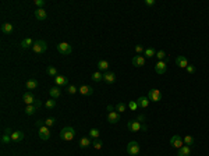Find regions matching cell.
Here are the masks:
<instances>
[{
  "label": "cell",
  "mask_w": 209,
  "mask_h": 156,
  "mask_svg": "<svg viewBox=\"0 0 209 156\" xmlns=\"http://www.w3.org/2000/svg\"><path fill=\"white\" fill-rule=\"evenodd\" d=\"M116 110H117V112H120V113L126 112V104L121 103V102H120V103H117V104H116Z\"/></svg>",
  "instance_id": "38"
},
{
  "label": "cell",
  "mask_w": 209,
  "mask_h": 156,
  "mask_svg": "<svg viewBox=\"0 0 209 156\" xmlns=\"http://www.w3.org/2000/svg\"><path fill=\"white\" fill-rule=\"evenodd\" d=\"M35 112H36V107H35L34 104H27V107H25V114L27 116H34Z\"/></svg>",
  "instance_id": "25"
},
{
  "label": "cell",
  "mask_w": 209,
  "mask_h": 156,
  "mask_svg": "<svg viewBox=\"0 0 209 156\" xmlns=\"http://www.w3.org/2000/svg\"><path fill=\"white\" fill-rule=\"evenodd\" d=\"M47 49V45L45 40H35L34 42V46H32V50H34L35 53H38V54H41V53L46 52Z\"/></svg>",
  "instance_id": "4"
},
{
  "label": "cell",
  "mask_w": 209,
  "mask_h": 156,
  "mask_svg": "<svg viewBox=\"0 0 209 156\" xmlns=\"http://www.w3.org/2000/svg\"><path fill=\"white\" fill-rule=\"evenodd\" d=\"M146 6H155V0H145Z\"/></svg>",
  "instance_id": "46"
},
{
  "label": "cell",
  "mask_w": 209,
  "mask_h": 156,
  "mask_svg": "<svg viewBox=\"0 0 209 156\" xmlns=\"http://www.w3.org/2000/svg\"><path fill=\"white\" fill-rule=\"evenodd\" d=\"M55 82L56 87H68V78L64 75H57L55 77Z\"/></svg>",
  "instance_id": "9"
},
{
  "label": "cell",
  "mask_w": 209,
  "mask_h": 156,
  "mask_svg": "<svg viewBox=\"0 0 209 156\" xmlns=\"http://www.w3.org/2000/svg\"><path fill=\"white\" fill-rule=\"evenodd\" d=\"M55 124H56V118H53V117H49V118L45 120V126L46 127H53Z\"/></svg>",
  "instance_id": "33"
},
{
  "label": "cell",
  "mask_w": 209,
  "mask_h": 156,
  "mask_svg": "<svg viewBox=\"0 0 209 156\" xmlns=\"http://www.w3.org/2000/svg\"><path fill=\"white\" fill-rule=\"evenodd\" d=\"M99 135H100V132H99L98 128H91V130H89V137H91V138L98 139Z\"/></svg>",
  "instance_id": "31"
},
{
  "label": "cell",
  "mask_w": 209,
  "mask_h": 156,
  "mask_svg": "<svg viewBox=\"0 0 209 156\" xmlns=\"http://www.w3.org/2000/svg\"><path fill=\"white\" fill-rule=\"evenodd\" d=\"M135 102H137V104H138V107H140V109H145V107H148V106H149L151 100L148 99V96H140V98H138Z\"/></svg>",
  "instance_id": "10"
},
{
  "label": "cell",
  "mask_w": 209,
  "mask_h": 156,
  "mask_svg": "<svg viewBox=\"0 0 209 156\" xmlns=\"http://www.w3.org/2000/svg\"><path fill=\"white\" fill-rule=\"evenodd\" d=\"M45 0H35V4L38 6V7H41V9H43V6H45Z\"/></svg>",
  "instance_id": "41"
},
{
  "label": "cell",
  "mask_w": 209,
  "mask_h": 156,
  "mask_svg": "<svg viewBox=\"0 0 209 156\" xmlns=\"http://www.w3.org/2000/svg\"><path fill=\"white\" fill-rule=\"evenodd\" d=\"M144 54H145V57H148V59H151V57L156 56V52H155L152 48H148L145 49V52H144Z\"/></svg>",
  "instance_id": "32"
},
{
  "label": "cell",
  "mask_w": 209,
  "mask_h": 156,
  "mask_svg": "<svg viewBox=\"0 0 209 156\" xmlns=\"http://www.w3.org/2000/svg\"><path fill=\"white\" fill-rule=\"evenodd\" d=\"M34 46V40L31 38H25V39H22V42H21V48L22 49H28V48H32Z\"/></svg>",
  "instance_id": "24"
},
{
  "label": "cell",
  "mask_w": 209,
  "mask_h": 156,
  "mask_svg": "<svg viewBox=\"0 0 209 156\" xmlns=\"http://www.w3.org/2000/svg\"><path fill=\"white\" fill-rule=\"evenodd\" d=\"M102 141L100 139H95V141H92V146L95 148V149H102Z\"/></svg>",
  "instance_id": "35"
},
{
  "label": "cell",
  "mask_w": 209,
  "mask_h": 156,
  "mask_svg": "<svg viewBox=\"0 0 209 156\" xmlns=\"http://www.w3.org/2000/svg\"><path fill=\"white\" fill-rule=\"evenodd\" d=\"M1 32L3 34H6V35H10L11 32H13V29H14V26H13V24H10V22H4V24H1Z\"/></svg>",
  "instance_id": "18"
},
{
  "label": "cell",
  "mask_w": 209,
  "mask_h": 156,
  "mask_svg": "<svg viewBox=\"0 0 209 156\" xmlns=\"http://www.w3.org/2000/svg\"><path fill=\"white\" fill-rule=\"evenodd\" d=\"M45 106H46V109H53V107L56 106V100H55V99H49V100H46Z\"/></svg>",
  "instance_id": "36"
},
{
  "label": "cell",
  "mask_w": 209,
  "mask_h": 156,
  "mask_svg": "<svg viewBox=\"0 0 209 156\" xmlns=\"http://www.w3.org/2000/svg\"><path fill=\"white\" fill-rule=\"evenodd\" d=\"M183 141L187 146H191V145H194V142H195V139H194L192 135H185V137L183 138Z\"/></svg>",
  "instance_id": "27"
},
{
  "label": "cell",
  "mask_w": 209,
  "mask_h": 156,
  "mask_svg": "<svg viewBox=\"0 0 209 156\" xmlns=\"http://www.w3.org/2000/svg\"><path fill=\"white\" fill-rule=\"evenodd\" d=\"M39 138L42 139V141H47V139L50 138V131H49V127L43 126L39 128Z\"/></svg>",
  "instance_id": "8"
},
{
  "label": "cell",
  "mask_w": 209,
  "mask_h": 156,
  "mask_svg": "<svg viewBox=\"0 0 209 156\" xmlns=\"http://www.w3.org/2000/svg\"><path fill=\"white\" fill-rule=\"evenodd\" d=\"M11 139H13V142H20V141L24 139V132H21V131H16V132L11 134Z\"/></svg>",
  "instance_id": "22"
},
{
  "label": "cell",
  "mask_w": 209,
  "mask_h": 156,
  "mask_svg": "<svg viewBox=\"0 0 209 156\" xmlns=\"http://www.w3.org/2000/svg\"><path fill=\"white\" fill-rule=\"evenodd\" d=\"M127 128L130 131H132V132H138V131L142 130V124L138 120H130L127 123Z\"/></svg>",
  "instance_id": "6"
},
{
  "label": "cell",
  "mask_w": 209,
  "mask_h": 156,
  "mask_svg": "<svg viewBox=\"0 0 209 156\" xmlns=\"http://www.w3.org/2000/svg\"><path fill=\"white\" fill-rule=\"evenodd\" d=\"M41 104H42V102H41V100H35L34 106H35V107H36V109H38V107H41Z\"/></svg>",
  "instance_id": "47"
},
{
  "label": "cell",
  "mask_w": 209,
  "mask_h": 156,
  "mask_svg": "<svg viewBox=\"0 0 209 156\" xmlns=\"http://www.w3.org/2000/svg\"><path fill=\"white\" fill-rule=\"evenodd\" d=\"M75 137V130L73 127H64L63 130L60 131V138L63 141H71Z\"/></svg>",
  "instance_id": "1"
},
{
  "label": "cell",
  "mask_w": 209,
  "mask_h": 156,
  "mask_svg": "<svg viewBox=\"0 0 209 156\" xmlns=\"http://www.w3.org/2000/svg\"><path fill=\"white\" fill-rule=\"evenodd\" d=\"M22 100H24L27 104H34L36 99H35V96L32 95L31 92H25V93L22 95Z\"/></svg>",
  "instance_id": "16"
},
{
  "label": "cell",
  "mask_w": 209,
  "mask_h": 156,
  "mask_svg": "<svg viewBox=\"0 0 209 156\" xmlns=\"http://www.w3.org/2000/svg\"><path fill=\"white\" fill-rule=\"evenodd\" d=\"M4 134H7V135H11V134H13V132H11V130H10V127L4 130Z\"/></svg>",
  "instance_id": "49"
},
{
  "label": "cell",
  "mask_w": 209,
  "mask_h": 156,
  "mask_svg": "<svg viewBox=\"0 0 209 156\" xmlns=\"http://www.w3.org/2000/svg\"><path fill=\"white\" fill-rule=\"evenodd\" d=\"M77 91H78V88H75L74 85H68V87H67V92L70 93V95H74Z\"/></svg>",
  "instance_id": "39"
},
{
  "label": "cell",
  "mask_w": 209,
  "mask_h": 156,
  "mask_svg": "<svg viewBox=\"0 0 209 156\" xmlns=\"http://www.w3.org/2000/svg\"><path fill=\"white\" fill-rule=\"evenodd\" d=\"M132 65H135V67H142V65L145 64V59H144V56H134L131 60Z\"/></svg>",
  "instance_id": "14"
},
{
  "label": "cell",
  "mask_w": 209,
  "mask_h": 156,
  "mask_svg": "<svg viewBox=\"0 0 209 156\" xmlns=\"http://www.w3.org/2000/svg\"><path fill=\"white\" fill-rule=\"evenodd\" d=\"M38 88V81L36 79H30V81H27V89H36Z\"/></svg>",
  "instance_id": "26"
},
{
  "label": "cell",
  "mask_w": 209,
  "mask_h": 156,
  "mask_svg": "<svg viewBox=\"0 0 209 156\" xmlns=\"http://www.w3.org/2000/svg\"><path fill=\"white\" fill-rule=\"evenodd\" d=\"M128 107L131 109V110H137V109H138V104H137L135 100H131V102L128 103Z\"/></svg>",
  "instance_id": "40"
},
{
  "label": "cell",
  "mask_w": 209,
  "mask_h": 156,
  "mask_svg": "<svg viewBox=\"0 0 209 156\" xmlns=\"http://www.w3.org/2000/svg\"><path fill=\"white\" fill-rule=\"evenodd\" d=\"M92 145V141H91L88 137H82L81 139H80V148H88V146H91Z\"/></svg>",
  "instance_id": "23"
},
{
  "label": "cell",
  "mask_w": 209,
  "mask_h": 156,
  "mask_svg": "<svg viewBox=\"0 0 209 156\" xmlns=\"http://www.w3.org/2000/svg\"><path fill=\"white\" fill-rule=\"evenodd\" d=\"M46 17H47V14L43 9H38L36 11H35V18H36L38 21H45Z\"/></svg>",
  "instance_id": "19"
},
{
  "label": "cell",
  "mask_w": 209,
  "mask_h": 156,
  "mask_svg": "<svg viewBox=\"0 0 209 156\" xmlns=\"http://www.w3.org/2000/svg\"><path fill=\"white\" fill-rule=\"evenodd\" d=\"M156 57L159 59V61H165V57H166L165 50H159V52H156Z\"/></svg>",
  "instance_id": "37"
},
{
  "label": "cell",
  "mask_w": 209,
  "mask_h": 156,
  "mask_svg": "<svg viewBox=\"0 0 209 156\" xmlns=\"http://www.w3.org/2000/svg\"><path fill=\"white\" fill-rule=\"evenodd\" d=\"M135 52L138 53V54H141V53L145 52V50H144V48H142L141 45H137V46H135Z\"/></svg>",
  "instance_id": "42"
},
{
  "label": "cell",
  "mask_w": 209,
  "mask_h": 156,
  "mask_svg": "<svg viewBox=\"0 0 209 156\" xmlns=\"http://www.w3.org/2000/svg\"><path fill=\"white\" fill-rule=\"evenodd\" d=\"M113 110H114V107H113L112 104H107V112L110 113V112H113Z\"/></svg>",
  "instance_id": "48"
},
{
  "label": "cell",
  "mask_w": 209,
  "mask_h": 156,
  "mask_svg": "<svg viewBox=\"0 0 209 156\" xmlns=\"http://www.w3.org/2000/svg\"><path fill=\"white\" fill-rule=\"evenodd\" d=\"M176 64L179 65L180 68H187V65H188L187 57H184V56H177V59H176Z\"/></svg>",
  "instance_id": "17"
},
{
  "label": "cell",
  "mask_w": 209,
  "mask_h": 156,
  "mask_svg": "<svg viewBox=\"0 0 209 156\" xmlns=\"http://www.w3.org/2000/svg\"><path fill=\"white\" fill-rule=\"evenodd\" d=\"M137 120H138L140 123H144V121H145V116H144V114H138Z\"/></svg>",
  "instance_id": "44"
},
{
  "label": "cell",
  "mask_w": 209,
  "mask_h": 156,
  "mask_svg": "<svg viewBox=\"0 0 209 156\" xmlns=\"http://www.w3.org/2000/svg\"><path fill=\"white\" fill-rule=\"evenodd\" d=\"M91 78H92V81H95V82H99V81H102L103 79V74L99 73V71H95Z\"/></svg>",
  "instance_id": "29"
},
{
  "label": "cell",
  "mask_w": 209,
  "mask_h": 156,
  "mask_svg": "<svg viewBox=\"0 0 209 156\" xmlns=\"http://www.w3.org/2000/svg\"><path fill=\"white\" fill-rule=\"evenodd\" d=\"M98 68H99V70H103V71L109 70V61H106V60H99V61H98Z\"/></svg>",
  "instance_id": "28"
},
{
  "label": "cell",
  "mask_w": 209,
  "mask_h": 156,
  "mask_svg": "<svg viewBox=\"0 0 209 156\" xmlns=\"http://www.w3.org/2000/svg\"><path fill=\"white\" fill-rule=\"evenodd\" d=\"M56 49H57V52H59L60 54H63V56L71 54V52H73V48H71V45L66 43V42H61V43H59L57 46H56Z\"/></svg>",
  "instance_id": "2"
},
{
  "label": "cell",
  "mask_w": 209,
  "mask_h": 156,
  "mask_svg": "<svg viewBox=\"0 0 209 156\" xmlns=\"http://www.w3.org/2000/svg\"><path fill=\"white\" fill-rule=\"evenodd\" d=\"M107 121L110 123V124H116V123L120 121V114L117 112H110L109 114H107Z\"/></svg>",
  "instance_id": "11"
},
{
  "label": "cell",
  "mask_w": 209,
  "mask_h": 156,
  "mask_svg": "<svg viewBox=\"0 0 209 156\" xmlns=\"http://www.w3.org/2000/svg\"><path fill=\"white\" fill-rule=\"evenodd\" d=\"M35 126L38 127V128H41V127H43V126H45V121H42V120H38V121L35 123Z\"/></svg>",
  "instance_id": "45"
},
{
  "label": "cell",
  "mask_w": 209,
  "mask_h": 156,
  "mask_svg": "<svg viewBox=\"0 0 209 156\" xmlns=\"http://www.w3.org/2000/svg\"><path fill=\"white\" fill-rule=\"evenodd\" d=\"M194 71H195V67H194V65H191V64H188V65H187V73L192 74Z\"/></svg>",
  "instance_id": "43"
},
{
  "label": "cell",
  "mask_w": 209,
  "mask_h": 156,
  "mask_svg": "<svg viewBox=\"0 0 209 156\" xmlns=\"http://www.w3.org/2000/svg\"><path fill=\"white\" fill-rule=\"evenodd\" d=\"M191 153V146H187V145H184L183 148H180L179 152H177V156H190Z\"/></svg>",
  "instance_id": "21"
},
{
  "label": "cell",
  "mask_w": 209,
  "mask_h": 156,
  "mask_svg": "<svg viewBox=\"0 0 209 156\" xmlns=\"http://www.w3.org/2000/svg\"><path fill=\"white\" fill-rule=\"evenodd\" d=\"M103 81L106 84H113L116 81V74L112 73V71H106L103 74Z\"/></svg>",
  "instance_id": "12"
},
{
  "label": "cell",
  "mask_w": 209,
  "mask_h": 156,
  "mask_svg": "<svg viewBox=\"0 0 209 156\" xmlns=\"http://www.w3.org/2000/svg\"><path fill=\"white\" fill-rule=\"evenodd\" d=\"M46 73H47V75H50V77H57V70H56V67H53V65H49V67H47Z\"/></svg>",
  "instance_id": "30"
},
{
  "label": "cell",
  "mask_w": 209,
  "mask_h": 156,
  "mask_svg": "<svg viewBox=\"0 0 209 156\" xmlns=\"http://www.w3.org/2000/svg\"><path fill=\"white\" fill-rule=\"evenodd\" d=\"M167 70V65H166V61H158L156 65H155V71L158 74H165Z\"/></svg>",
  "instance_id": "13"
},
{
  "label": "cell",
  "mask_w": 209,
  "mask_h": 156,
  "mask_svg": "<svg viewBox=\"0 0 209 156\" xmlns=\"http://www.w3.org/2000/svg\"><path fill=\"white\" fill-rule=\"evenodd\" d=\"M78 91H80V93H82V95L89 96V95L94 93V88L89 87V85H82V87L78 88Z\"/></svg>",
  "instance_id": "15"
},
{
  "label": "cell",
  "mask_w": 209,
  "mask_h": 156,
  "mask_svg": "<svg viewBox=\"0 0 209 156\" xmlns=\"http://www.w3.org/2000/svg\"><path fill=\"white\" fill-rule=\"evenodd\" d=\"M0 141H1V143H9L10 141H13V139H11V135H7V134H3L1 135V139H0Z\"/></svg>",
  "instance_id": "34"
},
{
  "label": "cell",
  "mask_w": 209,
  "mask_h": 156,
  "mask_svg": "<svg viewBox=\"0 0 209 156\" xmlns=\"http://www.w3.org/2000/svg\"><path fill=\"white\" fill-rule=\"evenodd\" d=\"M148 99L151 102H160L162 100V93H160L159 89H151L148 92Z\"/></svg>",
  "instance_id": "5"
},
{
  "label": "cell",
  "mask_w": 209,
  "mask_h": 156,
  "mask_svg": "<svg viewBox=\"0 0 209 156\" xmlns=\"http://www.w3.org/2000/svg\"><path fill=\"white\" fill-rule=\"evenodd\" d=\"M49 95L52 96V99H57V98L61 96V91H60L59 87H53L49 89Z\"/></svg>",
  "instance_id": "20"
},
{
  "label": "cell",
  "mask_w": 209,
  "mask_h": 156,
  "mask_svg": "<svg viewBox=\"0 0 209 156\" xmlns=\"http://www.w3.org/2000/svg\"><path fill=\"white\" fill-rule=\"evenodd\" d=\"M141 151V148H140V143L137 142V141H131V142H128L127 145V152L130 156H134V155H138Z\"/></svg>",
  "instance_id": "3"
},
{
  "label": "cell",
  "mask_w": 209,
  "mask_h": 156,
  "mask_svg": "<svg viewBox=\"0 0 209 156\" xmlns=\"http://www.w3.org/2000/svg\"><path fill=\"white\" fill-rule=\"evenodd\" d=\"M170 145L173 148H176V149H180V148L184 146V141L180 135H173L170 138Z\"/></svg>",
  "instance_id": "7"
}]
</instances>
